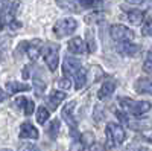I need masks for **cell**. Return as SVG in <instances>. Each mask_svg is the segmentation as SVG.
Here are the masks:
<instances>
[{
    "instance_id": "obj_26",
    "label": "cell",
    "mask_w": 152,
    "mask_h": 151,
    "mask_svg": "<svg viewBox=\"0 0 152 151\" xmlns=\"http://www.w3.org/2000/svg\"><path fill=\"white\" fill-rule=\"evenodd\" d=\"M143 70L146 73L152 75V50H149V54H148V57H146V60L143 63Z\"/></svg>"
},
{
    "instance_id": "obj_16",
    "label": "cell",
    "mask_w": 152,
    "mask_h": 151,
    "mask_svg": "<svg viewBox=\"0 0 152 151\" xmlns=\"http://www.w3.org/2000/svg\"><path fill=\"white\" fill-rule=\"evenodd\" d=\"M31 89L29 84H23V82H17V81H9L6 84V90L9 95H15L18 92H28Z\"/></svg>"
},
{
    "instance_id": "obj_29",
    "label": "cell",
    "mask_w": 152,
    "mask_h": 151,
    "mask_svg": "<svg viewBox=\"0 0 152 151\" xmlns=\"http://www.w3.org/2000/svg\"><path fill=\"white\" fill-rule=\"evenodd\" d=\"M93 116H94V119H96L97 122H99V121H102V119H104V108L100 107V105H96V107H94Z\"/></svg>"
},
{
    "instance_id": "obj_4",
    "label": "cell",
    "mask_w": 152,
    "mask_h": 151,
    "mask_svg": "<svg viewBox=\"0 0 152 151\" xmlns=\"http://www.w3.org/2000/svg\"><path fill=\"white\" fill-rule=\"evenodd\" d=\"M58 44H52L49 43L46 46V49L43 50V57H44V63L47 64L50 72H55L58 67V63H59V52H58Z\"/></svg>"
},
{
    "instance_id": "obj_20",
    "label": "cell",
    "mask_w": 152,
    "mask_h": 151,
    "mask_svg": "<svg viewBox=\"0 0 152 151\" xmlns=\"http://www.w3.org/2000/svg\"><path fill=\"white\" fill-rule=\"evenodd\" d=\"M132 130H148L152 127V121H142V122H129L128 124Z\"/></svg>"
},
{
    "instance_id": "obj_33",
    "label": "cell",
    "mask_w": 152,
    "mask_h": 151,
    "mask_svg": "<svg viewBox=\"0 0 152 151\" xmlns=\"http://www.w3.org/2000/svg\"><path fill=\"white\" fill-rule=\"evenodd\" d=\"M88 151H105V147H104V145H100V144H93L91 148L88 150Z\"/></svg>"
},
{
    "instance_id": "obj_15",
    "label": "cell",
    "mask_w": 152,
    "mask_h": 151,
    "mask_svg": "<svg viewBox=\"0 0 152 151\" xmlns=\"http://www.w3.org/2000/svg\"><path fill=\"white\" fill-rule=\"evenodd\" d=\"M116 85H117L116 81H105L102 84V87L99 89V92H97V98L102 99V101L104 99H108L114 93V90H116Z\"/></svg>"
},
{
    "instance_id": "obj_35",
    "label": "cell",
    "mask_w": 152,
    "mask_h": 151,
    "mask_svg": "<svg viewBox=\"0 0 152 151\" xmlns=\"http://www.w3.org/2000/svg\"><path fill=\"white\" fill-rule=\"evenodd\" d=\"M3 99H5V92H3L2 89H0V102H2Z\"/></svg>"
},
{
    "instance_id": "obj_2",
    "label": "cell",
    "mask_w": 152,
    "mask_h": 151,
    "mask_svg": "<svg viewBox=\"0 0 152 151\" xmlns=\"http://www.w3.org/2000/svg\"><path fill=\"white\" fill-rule=\"evenodd\" d=\"M107 137H108V142H110L111 147H119L125 142L126 133H125L122 125L111 122V124L107 125Z\"/></svg>"
},
{
    "instance_id": "obj_23",
    "label": "cell",
    "mask_w": 152,
    "mask_h": 151,
    "mask_svg": "<svg viewBox=\"0 0 152 151\" xmlns=\"http://www.w3.org/2000/svg\"><path fill=\"white\" fill-rule=\"evenodd\" d=\"M58 87L67 92V90L70 89V87H72V81H70V78H69V77H66V75H64L62 78H59V80H58Z\"/></svg>"
},
{
    "instance_id": "obj_18",
    "label": "cell",
    "mask_w": 152,
    "mask_h": 151,
    "mask_svg": "<svg viewBox=\"0 0 152 151\" xmlns=\"http://www.w3.org/2000/svg\"><path fill=\"white\" fill-rule=\"evenodd\" d=\"M85 82H87V70L81 67L78 72H76V75H75V85H76V90H81L82 87L85 85Z\"/></svg>"
},
{
    "instance_id": "obj_32",
    "label": "cell",
    "mask_w": 152,
    "mask_h": 151,
    "mask_svg": "<svg viewBox=\"0 0 152 151\" xmlns=\"http://www.w3.org/2000/svg\"><path fill=\"white\" fill-rule=\"evenodd\" d=\"M116 116H117V119H119L122 124H126V125L129 124V119H128V116H126V111H125V113H123V111H116Z\"/></svg>"
},
{
    "instance_id": "obj_7",
    "label": "cell",
    "mask_w": 152,
    "mask_h": 151,
    "mask_svg": "<svg viewBox=\"0 0 152 151\" xmlns=\"http://www.w3.org/2000/svg\"><path fill=\"white\" fill-rule=\"evenodd\" d=\"M116 49L120 55H125V57H135L140 54V46L137 44H132L131 41H122V43H117L116 44Z\"/></svg>"
},
{
    "instance_id": "obj_17",
    "label": "cell",
    "mask_w": 152,
    "mask_h": 151,
    "mask_svg": "<svg viewBox=\"0 0 152 151\" xmlns=\"http://www.w3.org/2000/svg\"><path fill=\"white\" fill-rule=\"evenodd\" d=\"M126 18H128V21L131 24L138 26V24H142V21L145 18V12H142V11H129L128 14H126Z\"/></svg>"
},
{
    "instance_id": "obj_12",
    "label": "cell",
    "mask_w": 152,
    "mask_h": 151,
    "mask_svg": "<svg viewBox=\"0 0 152 151\" xmlns=\"http://www.w3.org/2000/svg\"><path fill=\"white\" fill-rule=\"evenodd\" d=\"M66 99V92H59V90H53L46 99V102L49 105L50 110H56V107Z\"/></svg>"
},
{
    "instance_id": "obj_9",
    "label": "cell",
    "mask_w": 152,
    "mask_h": 151,
    "mask_svg": "<svg viewBox=\"0 0 152 151\" xmlns=\"http://www.w3.org/2000/svg\"><path fill=\"white\" fill-rule=\"evenodd\" d=\"M81 69V61L76 60V58H72V57H66L64 58V63H62V72H64L66 77L69 75H76Z\"/></svg>"
},
{
    "instance_id": "obj_30",
    "label": "cell",
    "mask_w": 152,
    "mask_h": 151,
    "mask_svg": "<svg viewBox=\"0 0 152 151\" xmlns=\"http://www.w3.org/2000/svg\"><path fill=\"white\" fill-rule=\"evenodd\" d=\"M18 151H40V150H38L34 144H21L20 147H18Z\"/></svg>"
},
{
    "instance_id": "obj_1",
    "label": "cell",
    "mask_w": 152,
    "mask_h": 151,
    "mask_svg": "<svg viewBox=\"0 0 152 151\" xmlns=\"http://www.w3.org/2000/svg\"><path fill=\"white\" fill-rule=\"evenodd\" d=\"M119 104L122 105V108L125 111L131 113L134 116H142L152 108L151 102H148V101H134L131 98H120Z\"/></svg>"
},
{
    "instance_id": "obj_27",
    "label": "cell",
    "mask_w": 152,
    "mask_h": 151,
    "mask_svg": "<svg viewBox=\"0 0 152 151\" xmlns=\"http://www.w3.org/2000/svg\"><path fill=\"white\" fill-rule=\"evenodd\" d=\"M87 43H88L90 52H94L96 50V41H94V35H93L91 31H87Z\"/></svg>"
},
{
    "instance_id": "obj_5",
    "label": "cell",
    "mask_w": 152,
    "mask_h": 151,
    "mask_svg": "<svg viewBox=\"0 0 152 151\" xmlns=\"http://www.w3.org/2000/svg\"><path fill=\"white\" fill-rule=\"evenodd\" d=\"M110 34H111V38L116 41V43H122V41H131L134 38V32L123 26V24H114L110 29Z\"/></svg>"
},
{
    "instance_id": "obj_19",
    "label": "cell",
    "mask_w": 152,
    "mask_h": 151,
    "mask_svg": "<svg viewBox=\"0 0 152 151\" xmlns=\"http://www.w3.org/2000/svg\"><path fill=\"white\" fill-rule=\"evenodd\" d=\"M34 87H35L37 96H41L43 92L46 90V81L44 80H40L38 77H34Z\"/></svg>"
},
{
    "instance_id": "obj_10",
    "label": "cell",
    "mask_w": 152,
    "mask_h": 151,
    "mask_svg": "<svg viewBox=\"0 0 152 151\" xmlns=\"http://www.w3.org/2000/svg\"><path fill=\"white\" fill-rule=\"evenodd\" d=\"M14 107L20 108L26 116H31L32 113H34V110H35L34 101H31V99H28V98H23V96H21V98H17V99L14 101Z\"/></svg>"
},
{
    "instance_id": "obj_6",
    "label": "cell",
    "mask_w": 152,
    "mask_h": 151,
    "mask_svg": "<svg viewBox=\"0 0 152 151\" xmlns=\"http://www.w3.org/2000/svg\"><path fill=\"white\" fill-rule=\"evenodd\" d=\"M76 105V101H70V102H67L64 105V108H62V119H64L67 124H69V127L72 130V134H75V130H76V119L73 118V108Z\"/></svg>"
},
{
    "instance_id": "obj_31",
    "label": "cell",
    "mask_w": 152,
    "mask_h": 151,
    "mask_svg": "<svg viewBox=\"0 0 152 151\" xmlns=\"http://www.w3.org/2000/svg\"><path fill=\"white\" fill-rule=\"evenodd\" d=\"M78 2H79L84 8H93V6L97 5L99 0H78Z\"/></svg>"
},
{
    "instance_id": "obj_28",
    "label": "cell",
    "mask_w": 152,
    "mask_h": 151,
    "mask_svg": "<svg viewBox=\"0 0 152 151\" xmlns=\"http://www.w3.org/2000/svg\"><path fill=\"white\" fill-rule=\"evenodd\" d=\"M81 139L84 141L85 145H93V144H94V134L90 133V131H87V133H84V134L81 136Z\"/></svg>"
},
{
    "instance_id": "obj_34",
    "label": "cell",
    "mask_w": 152,
    "mask_h": 151,
    "mask_svg": "<svg viewBox=\"0 0 152 151\" xmlns=\"http://www.w3.org/2000/svg\"><path fill=\"white\" fill-rule=\"evenodd\" d=\"M126 3H129V5H142V3H145L146 0H125Z\"/></svg>"
},
{
    "instance_id": "obj_25",
    "label": "cell",
    "mask_w": 152,
    "mask_h": 151,
    "mask_svg": "<svg viewBox=\"0 0 152 151\" xmlns=\"http://www.w3.org/2000/svg\"><path fill=\"white\" fill-rule=\"evenodd\" d=\"M84 148H85V144H84V141L81 139H75L72 144H70V151H84Z\"/></svg>"
},
{
    "instance_id": "obj_36",
    "label": "cell",
    "mask_w": 152,
    "mask_h": 151,
    "mask_svg": "<svg viewBox=\"0 0 152 151\" xmlns=\"http://www.w3.org/2000/svg\"><path fill=\"white\" fill-rule=\"evenodd\" d=\"M0 151H11L9 148H5V150H0Z\"/></svg>"
},
{
    "instance_id": "obj_24",
    "label": "cell",
    "mask_w": 152,
    "mask_h": 151,
    "mask_svg": "<svg viewBox=\"0 0 152 151\" xmlns=\"http://www.w3.org/2000/svg\"><path fill=\"white\" fill-rule=\"evenodd\" d=\"M142 34L145 37H152V18H148L143 26H142Z\"/></svg>"
},
{
    "instance_id": "obj_22",
    "label": "cell",
    "mask_w": 152,
    "mask_h": 151,
    "mask_svg": "<svg viewBox=\"0 0 152 151\" xmlns=\"http://www.w3.org/2000/svg\"><path fill=\"white\" fill-rule=\"evenodd\" d=\"M49 119V110L46 107H40L37 111V122L38 124H44Z\"/></svg>"
},
{
    "instance_id": "obj_21",
    "label": "cell",
    "mask_w": 152,
    "mask_h": 151,
    "mask_svg": "<svg viewBox=\"0 0 152 151\" xmlns=\"http://www.w3.org/2000/svg\"><path fill=\"white\" fill-rule=\"evenodd\" d=\"M59 133V121L58 119H53V122L49 125V128H47V134L52 137V139H56V136Z\"/></svg>"
},
{
    "instance_id": "obj_14",
    "label": "cell",
    "mask_w": 152,
    "mask_h": 151,
    "mask_svg": "<svg viewBox=\"0 0 152 151\" xmlns=\"http://www.w3.org/2000/svg\"><path fill=\"white\" fill-rule=\"evenodd\" d=\"M67 49L69 52L75 54V55H82L85 52V43L82 38H79V37H75V38H72L67 44Z\"/></svg>"
},
{
    "instance_id": "obj_3",
    "label": "cell",
    "mask_w": 152,
    "mask_h": 151,
    "mask_svg": "<svg viewBox=\"0 0 152 151\" xmlns=\"http://www.w3.org/2000/svg\"><path fill=\"white\" fill-rule=\"evenodd\" d=\"M76 28H78V21H76L75 18L72 17H66V18H61L59 21L55 23V26H53V32L56 37H69L72 35Z\"/></svg>"
},
{
    "instance_id": "obj_11",
    "label": "cell",
    "mask_w": 152,
    "mask_h": 151,
    "mask_svg": "<svg viewBox=\"0 0 152 151\" xmlns=\"http://www.w3.org/2000/svg\"><path fill=\"white\" fill-rule=\"evenodd\" d=\"M38 130L31 122H23L20 127V137L21 139H38Z\"/></svg>"
},
{
    "instance_id": "obj_13",
    "label": "cell",
    "mask_w": 152,
    "mask_h": 151,
    "mask_svg": "<svg viewBox=\"0 0 152 151\" xmlns=\"http://www.w3.org/2000/svg\"><path fill=\"white\" fill-rule=\"evenodd\" d=\"M134 87H135L137 93L152 95V78H140V80H137Z\"/></svg>"
},
{
    "instance_id": "obj_8",
    "label": "cell",
    "mask_w": 152,
    "mask_h": 151,
    "mask_svg": "<svg viewBox=\"0 0 152 151\" xmlns=\"http://www.w3.org/2000/svg\"><path fill=\"white\" fill-rule=\"evenodd\" d=\"M41 47H43V41L40 38H34L28 43V49H26V55L29 57L31 61H37L38 57L41 54Z\"/></svg>"
}]
</instances>
